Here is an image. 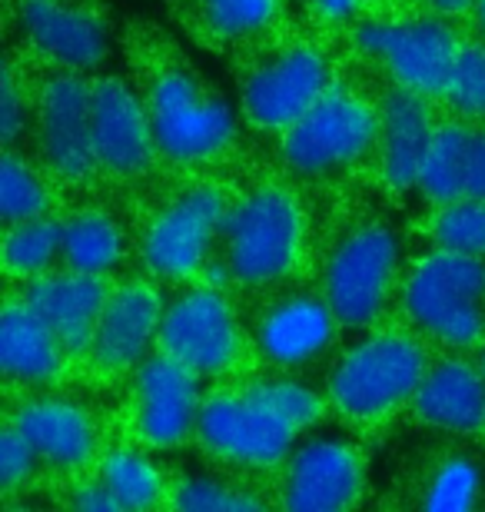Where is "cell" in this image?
Returning <instances> with one entry per match:
<instances>
[{
	"mask_svg": "<svg viewBox=\"0 0 485 512\" xmlns=\"http://www.w3.org/2000/svg\"><path fill=\"white\" fill-rule=\"evenodd\" d=\"M329 84L326 57L313 47H293L263 64L243 87V110L256 127L286 130L316 104Z\"/></svg>",
	"mask_w": 485,
	"mask_h": 512,
	"instance_id": "obj_11",
	"label": "cell"
},
{
	"mask_svg": "<svg viewBox=\"0 0 485 512\" xmlns=\"http://www.w3.org/2000/svg\"><path fill=\"white\" fill-rule=\"evenodd\" d=\"M60 240H64V223H57L50 217L7 223L4 263L10 276L34 280V276L47 273L50 263L60 256Z\"/></svg>",
	"mask_w": 485,
	"mask_h": 512,
	"instance_id": "obj_27",
	"label": "cell"
},
{
	"mask_svg": "<svg viewBox=\"0 0 485 512\" xmlns=\"http://www.w3.org/2000/svg\"><path fill=\"white\" fill-rule=\"evenodd\" d=\"M90 117H94V150L100 167L120 177H137L150 167L157 140L147 104H140L123 80H97L90 90Z\"/></svg>",
	"mask_w": 485,
	"mask_h": 512,
	"instance_id": "obj_15",
	"label": "cell"
},
{
	"mask_svg": "<svg viewBox=\"0 0 485 512\" xmlns=\"http://www.w3.org/2000/svg\"><path fill=\"white\" fill-rule=\"evenodd\" d=\"M37 449L30 446V439L20 433V429L10 423L0 436V486L7 489H17L24 479L34 473V463H37Z\"/></svg>",
	"mask_w": 485,
	"mask_h": 512,
	"instance_id": "obj_35",
	"label": "cell"
},
{
	"mask_svg": "<svg viewBox=\"0 0 485 512\" xmlns=\"http://www.w3.org/2000/svg\"><path fill=\"white\" fill-rule=\"evenodd\" d=\"M406 313L419 330L449 346L479 343L485 330V263L482 256L436 250L416 263L406 280Z\"/></svg>",
	"mask_w": 485,
	"mask_h": 512,
	"instance_id": "obj_1",
	"label": "cell"
},
{
	"mask_svg": "<svg viewBox=\"0 0 485 512\" xmlns=\"http://www.w3.org/2000/svg\"><path fill=\"white\" fill-rule=\"evenodd\" d=\"M399 243L383 223L353 227L336 243L326 263V300L346 326L373 323L396 280Z\"/></svg>",
	"mask_w": 485,
	"mask_h": 512,
	"instance_id": "obj_5",
	"label": "cell"
},
{
	"mask_svg": "<svg viewBox=\"0 0 485 512\" xmlns=\"http://www.w3.org/2000/svg\"><path fill=\"white\" fill-rule=\"evenodd\" d=\"M462 197L485 200V133H469V150H466V170H462Z\"/></svg>",
	"mask_w": 485,
	"mask_h": 512,
	"instance_id": "obj_37",
	"label": "cell"
},
{
	"mask_svg": "<svg viewBox=\"0 0 485 512\" xmlns=\"http://www.w3.org/2000/svg\"><path fill=\"white\" fill-rule=\"evenodd\" d=\"M196 436L213 456L243 466H276L290 453L296 429L256 403L250 393H223L200 406Z\"/></svg>",
	"mask_w": 485,
	"mask_h": 512,
	"instance_id": "obj_8",
	"label": "cell"
},
{
	"mask_svg": "<svg viewBox=\"0 0 485 512\" xmlns=\"http://www.w3.org/2000/svg\"><path fill=\"white\" fill-rule=\"evenodd\" d=\"M412 409L426 426L476 433L485 426V373L466 360H442L422 376Z\"/></svg>",
	"mask_w": 485,
	"mask_h": 512,
	"instance_id": "obj_21",
	"label": "cell"
},
{
	"mask_svg": "<svg viewBox=\"0 0 485 512\" xmlns=\"http://www.w3.org/2000/svg\"><path fill=\"white\" fill-rule=\"evenodd\" d=\"M469 133L466 124H442L432 133L426 163H422L419 187L426 190L429 200L452 203L462 200V170H466V150H469Z\"/></svg>",
	"mask_w": 485,
	"mask_h": 512,
	"instance_id": "obj_26",
	"label": "cell"
},
{
	"mask_svg": "<svg viewBox=\"0 0 485 512\" xmlns=\"http://www.w3.org/2000/svg\"><path fill=\"white\" fill-rule=\"evenodd\" d=\"M429 4L442 10V14H462V10H469L472 4H479V0H429Z\"/></svg>",
	"mask_w": 485,
	"mask_h": 512,
	"instance_id": "obj_39",
	"label": "cell"
},
{
	"mask_svg": "<svg viewBox=\"0 0 485 512\" xmlns=\"http://www.w3.org/2000/svg\"><path fill=\"white\" fill-rule=\"evenodd\" d=\"M462 117H485V47L462 44L456 67H452L446 94Z\"/></svg>",
	"mask_w": 485,
	"mask_h": 512,
	"instance_id": "obj_33",
	"label": "cell"
},
{
	"mask_svg": "<svg viewBox=\"0 0 485 512\" xmlns=\"http://www.w3.org/2000/svg\"><path fill=\"white\" fill-rule=\"evenodd\" d=\"M160 323L163 306L150 286H120L117 293H110L107 306H103L94 343H90V356L107 373L130 370V366L143 363L153 336H160Z\"/></svg>",
	"mask_w": 485,
	"mask_h": 512,
	"instance_id": "obj_17",
	"label": "cell"
},
{
	"mask_svg": "<svg viewBox=\"0 0 485 512\" xmlns=\"http://www.w3.org/2000/svg\"><path fill=\"white\" fill-rule=\"evenodd\" d=\"M479 20H482V27H485V0H479Z\"/></svg>",
	"mask_w": 485,
	"mask_h": 512,
	"instance_id": "obj_40",
	"label": "cell"
},
{
	"mask_svg": "<svg viewBox=\"0 0 485 512\" xmlns=\"http://www.w3.org/2000/svg\"><path fill=\"white\" fill-rule=\"evenodd\" d=\"M20 124H24L20 90H17V80H14V70L4 67V77H0V137H4V143H14Z\"/></svg>",
	"mask_w": 485,
	"mask_h": 512,
	"instance_id": "obj_36",
	"label": "cell"
},
{
	"mask_svg": "<svg viewBox=\"0 0 485 512\" xmlns=\"http://www.w3.org/2000/svg\"><path fill=\"white\" fill-rule=\"evenodd\" d=\"M100 479L120 499L123 509H150L163 499L160 469L133 449H113V453L103 456Z\"/></svg>",
	"mask_w": 485,
	"mask_h": 512,
	"instance_id": "obj_28",
	"label": "cell"
},
{
	"mask_svg": "<svg viewBox=\"0 0 485 512\" xmlns=\"http://www.w3.org/2000/svg\"><path fill=\"white\" fill-rule=\"evenodd\" d=\"M485 496V469L476 456L449 453L442 456L422 486V509L432 512H466L476 509Z\"/></svg>",
	"mask_w": 485,
	"mask_h": 512,
	"instance_id": "obj_25",
	"label": "cell"
},
{
	"mask_svg": "<svg viewBox=\"0 0 485 512\" xmlns=\"http://www.w3.org/2000/svg\"><path fill=\"white\" fill-rule=\"evenodd\" d=\"M226 197L216 187H193L180 193L157 220L150 223L143 240V260L153 273L180 280L200 270L210 240L226 223Z\"/></svg>",
	"mask_w": 485,
	"mask_h": 512,
	"instance_id": "obj_10",
	"label": "cell"
},
{
	"mask_svg": "<svg viewBox=\"0 0 485 512\" xmlns=\"http://www.w3.org/2000/svg\"><path fill=\"white\" fill-rule=\"evenodd\" d=\"M123 240L107 213H74L64 220V240H60V260L77 273H107L120 260Z\"/></svg>",
	"mask_w": 485,
	"mask_h": 512,
	"instance_id": "obj_24",
	"label": "cell"
},
{
	"mask_svg": "<svg viewBox=\"0 0 485 512\" xmlns=\"http://www.w3.org/2000/svg\"><path fill=\"white\" fill-rule=\"evenodd\" d=\"M363 493V463L343 439H309L293 453L283 476V506L336 512L356 506Z\"/></svg>",
	"mask_w": 485,
	"mask_h": 512,
	"instance_id": "obj_13",
	"label": "cell"
},
{
	"mask_svg": "<svg viewBox=\"0 0 485 512\" xmlns=\"http://www.w3.org/2000/svg\"><path fill=\"white\" fill-rule=\"evenodd\" d=\"M0 213L7 223L34 220L47 213V187L17 153L0 157Z\"/></svg>",
	"mask_w": 485,
	"mask_h": 512,
	"instance_id": "obj_30",
	"label": "cell"
},
{
	"mask_svg": "<svg viewBox=\"0 0 485 512\" xmlns=\"http://www.w3.org/2000/svg\"><path fill=\"white\" fill-rule=\"evenodd\" d=\"M426 376V353L406 333H376L329 376V396L353 419H379L409 403Z\"/></svg>",
	"mask_w": 485,
	"mask_h": 512,
	"instance_id": "obj_2",
	"label": "cell"
},
{
	"mask_svg": "<svg viewBox=\"0 0 485 512\" xmlns=\"http://www.w3.org/2000/svg\"><path fill=\"white\" fill-rule=\"evenodd\" d=\"M24 300L44 316V323L64 343L67 356L90 353L100 313L107 306V283L97 273H40L27 283Z\"/></svg>",
	"mask_w": 485,
	"mask_h": 512,
	"instance_id": "obj_16",
	"label": "cell"
},
{
	"mask_svg": "<svg viewBox=\"0 0 485 512\" xmlns=\"http://www.w3.org/2000/svg\"><path fill=\"white\" fill-rule=\"evenodd\" d=\"M336 313L323 296H283L256 323V346L266 360L280 366H299L329 346L336 333Z\"/></svg>",
	"mask_w": 485,
	"mask_h": 512,
	"instance_id": "obj_18",
	"label": "cell"
},
{
	"mask_svg": "<svg viewBox=\"0 0 485 512\" xmlns=\"http://www.w3.org/2000/svg\"><path fill=\"white\" fill-rule=\"evenodd\" d=\"M356 44L366 57L383 60L399 87L422 97L446 94L462 47L439 20H376L356 30Z\"/></svg>",
	"mask_w": 485,
	"mask_h": 512,
	"instance_id": "obj_7",
	"label": "cell"
},
{
	"mask_svg": "<svg viewBox=\"0 0 485 512\" xmlns=\"http://www.w3.org/2000/svg\"><path fill=\"white\" fill-rule=\"evenodd\" d=\"M476 366H479V370L485 373V350H482V356H479V363H476Z\"/></svg>",
	"mask_w": 485,
	"mask_h": 512,
	"instance_id": "obj_41",
	"label": "cell"
},
{
	"mask_svg": "<svg viewBox=\"0 0 485 512\" xmlns=\"http://www.w3.org/2000/svg\"><path fill=\"white\" fill-rule=\"evenodd\" d=\"M70 506L80 509V512H120V499L110 493L107 483L97 479V483H84L74 489V496H70Z\"/></svg>",
	"mask_w": 485,
	"mask_h": 512,
	"instance_id": "obj_38",
	"label": "cell"
},
{
	"mask_svg": "<svg viewBox=\"0 0 485 512\" xmlns=\"http://www.w3.org/2000/svg\"><path fill=\"white\" fill-rule=\"evenodd\" d=\"M280 0H206V24L223 37L253 34L276 17Z\"/></svg>",
	"mask_w": 485,
	"mask_h": 512,
	"instance_id": "obj_34",
	"label": "cell"
},
{
	"mask_svg": "<svg viewBox=\"0 0 485 512\" xmlns=\"http://www.w3.org/2000/svg\"><path fill=\"white\" fill-rule=\"evenodd\" d=\"M14 426L30 439L37 456L57 469H80L94 456L97 433L80 406L37 399V403H24L17 409Z\"/></svg>",
	"mask_w": 485,
	"mask_h": 512,
	"instance_id": "obj_22",
	"label": "cell"
},
{
	"mask_svg": "<svg viewBox=\"0 0 485 512\" xmlns=\"http://www.w3.org/2000/svg\"><path fill=\"white\" fill-rule=\"evenodd\" d=\"M147 114L157 150L180 163L210 160L233 137V110L180 67L153 80Z\"/></svg>",
	"mask_w": 485,
	"mask_h": 512,
	"instance_id": "obj_4",
	"label": "cell"
},
{
	"mask_svg": "<svg viewBox=\"0 0 485 512\" xmlns=\"http://www.w3.org/2000/svg\"><path fill=\"white\" fill-rule=\"evenodd\" d=\"M64 343L27 300H10L0 313V366L17 383H40L57 376Z\"/></svg>",
	"mask_w": 485,
	"mask_h": 512,
	"instance_id": "obj_23",
	"label": "cell"
},
{
	"mask_svg": "<svg viewBox=\"0 0 485 512\" xmlns=\"http://www.w3.org/2000/svg\"><path fill=\"white\" fill-rule=\"evenodd\" d=\"M90 90L77 74L47 80L40 94V150L47 167L64 180H84L100 167L94 150V117H90Z\"/></svg>",
	"mask_w": 485,
	"mask_h": 512,
	"instance_id": "obj_12",
	"label": "cell"
},
{
	"mask_svg": "<svg viewBox=\"0 0 485 512\" xmlns=\"http://www.w3.org/2000/svg\"><path fill=\"white\" fill-rule=\"evenodd\" d=\"M170 503L183 512H250L260 509L263 499H256L246 489L230 486L213 476H183L173 486Z\"/></svg>",
	"mask_w": 485,
	"mask_h": 512,
	"instance_id": "obj_31",
	"label": "cell"
},
{
	"mask_svg": "<svg viewBox=\"0 0 485 512\" xmlns=\"http://www.w3.org/2000/svg\"><path fill=\"white\" fill-rule=\"evenodd\" d=\"M379 140V114L353 90L329 87L296 124L286 127L283 157L299 173H326L359 160Z\"/></svg>",
	"mask_w": 485,
	"mask_h": 512,
	"instance_id": "obj_6",
	"label": "cell"
},
{
	"mask_svg": "<svg viewBox=\"0 0 485 512\" xmlns=\"http://www.w3.org/2000/svg\"><path fill=\"white\" fill-rule=\"evenodd\" d=\"M20 24L47 57L64 67L90 70L107 57V27L90 10L67 7L60 0H24Z\"/></svg>",
	"mask_w": 485,
	"mask_h": 512,
	"instance_id": "obj_20",
	"label": "cell"
},
{
	"mask_svg": "<svg viewBox=\"0 0 485 512\" xmlns=\"http://www.w3.org/2000/svg\"><path fill=\"white\" fill-rule=\"evenodd\" d=\"M243 393H250L256 403H263L270 413L280 416L286 426H293L296 433L313 426L319 409H323L313 389H306L303 383H293V380H260V383L246 386Z\"/></svg>",
	"mask_w": 485,
	"mask_h": 512,
	"instance_id": "obj_32",
	"label": "cell"
},
{
	"mask_svg": "<svg viewBox=\"0 0 485 512\" xmlns=\"http://www.w3.org/2000/svg\"><path fill=\"white\" fill-rule=\"evenodd\" d=\"M160 346L200 376L223 373L240 356V330L230 303L216 290L180 293L163 310Z\"/></svg>",
	"mask_w": 485,
	"mask_h": 512,
	"instance_id": "obj_9",
	"label": "cell"
},
{
	"mask_svg": "<svg viewBox=\"0 0 485 512\" xmlns=\"http://www.w3.org/2000/svg\"><path fill=\"white\" fill-rule=\"evenodd\" d=\"M432 127L426 97L409 87H392L379 107V163L389 187H419L422 163H426Z\"/></svg>",
	"mask_w": 485,
	"mask_h": 512,
	"instance_id": "obj_19",
	"label": "cell"
},
{
	"mask_svg": "<svg viewBox=\"0 0 485 512\" xmlns=\"http://www.w3.org/2000/svg\"><path fill=\"white\" fill-rule=\"evenodd\" d=\"M432 237L442 250L485 256V200L462 197L442 203L436 223H432Z\"/></svg>",
	"mask_w": 485,
	"mask_h": 512,
	"instance_id": "obj_29",
	"label": "cell"
},
{
	"mask_svg": "<svg viewBox=\"0 0 485 512\" xmlns=\"http://www.w3.org/2000/svg\"><path fill=\"white\" fill-rule=\"evenodd\" d=\"M226 263L240 283L263 286L293 270L303 247V217L280 187L253 190L226 213Z\"/></svg>",
	"mask_w": 485,
	"mask_h": 512,
	"instance_id": "obj_3",
	"label": "cell"
},
{
	"mask_svg": "<svg viewBox=\"0 0 485 512\" xmlns=\"http://www.w3.org/2000/svg\"><path fill=\"white\" fill-rule=\"evenodd\" d=\"M187 363L170 353L147 356L137 373V433L150 446H177L196 433L200 419V389Z\"/></svg>",
	"mask_w": 485,
	"mask_h": 512,
	"instance_id": "obj_14",
	"label": "cell"
}]
</instances>
